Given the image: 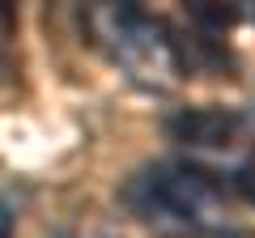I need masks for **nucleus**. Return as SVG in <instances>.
Returning <instances> with one entry per match:
<instances>
[{"instance_id": "1", "label": "nucleus", "mask_w": 255, "mask_h": 238, "mask_svg": "<svg viewBox=\"0 0 255 238\" xmlns=\"http://www.w3.org/2000/svg\"><path fill=\"white\" fill-rule=\"evenodd\" d=\"M107 26H111V43H115V60L140 85H153V90L174 85L179 60H174V47L166 38V30L153 17H145L140 9H111Z\"/></svg>"}, {"instance_id": "2", "label": "nucleus", "mask_w": 255, "mask_h": 238, "mask_svg": "<svg viewBox=\"0 0 255 238\" xmlns=\"http://www.w3.org/2000/svg\"><path fill=\"white\" fill-rule=\"evenodd\" d=\"M140 209L157 217H179V221H200L213 204V183L191 166H149L132 183Z\"/></svg>"}, {"instance_id": "3", "label": "nucleus", "mask_w": 255, "mask_h": 238, "mask_svg": "<svg viewBox=\"0 0 255 238\" xmlns=\"http://www.w3.org/2000/svg\"><path fill=\"white\" fill-rule=\"evenodd\" d=\"M174 140L191 149H230L238 136H243V115L226 107H183L166 119Z\"/></svg>"}, {"instance_id": "4", "label": "nucleus", "mask_w": 255, "mask_h": 238, "mask_svg": "<svg viewBox=\"0 0 255 238\" xmlns=\"http://www.w3.org/2000/svg\"><path fill=\"white\" fill-rule=\"evenodd\" d=\"M234 187L255 204V166H238V170H234Z\"/></svg>"}]
</instances>
